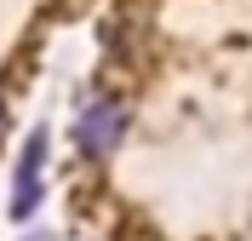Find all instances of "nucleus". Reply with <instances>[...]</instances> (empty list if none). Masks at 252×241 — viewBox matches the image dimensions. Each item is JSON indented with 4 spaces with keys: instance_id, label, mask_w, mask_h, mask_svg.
I'll use <instances>...</instances> for the list:
<instances>
[{
    "instance_id": "3",
    "label": "nucleus",
    "mask_w": 252,
    "mask_h": 241,
    "mask_svg": "<svg viewBox=\"0 0 252 241\" xmlns=\"http://www.w3.org/2000/svg\"><path fill=\"white\" fill-rule=\"evenodd\" d=\"M29 241H52V236H29Z\"/></svg>"
},
{
    "instance_id": "2",
    "label": "nucleus",
    "mask_w": 252,
    "mask_h": 241,
    "mask_svg": "<svg viewBox=\"0 0 252 241\" xmlns=\"http://www.w3.org/2000/svg\"><path fill=\"white\" fill-rule=\"evenodd\" d=\"M0 138H6V109H0Z\"/></svg>"
},
{
    "instance_id": "1",
    "label": "nucleus",
    "mask_w": 252,
    "mask_h": 241,
    "mask_svg": "<svg viewBox=\"0 0 252 241\" xmlns=\"http://www.w3.org/2000/svg\"><path fill=\"white\" fill-rule=\"evenodd\" d=\"M121 138H126V103H121V98H97V103L80 109V121H75V149H80L86 161L115 155Z\"/></svg>"
}]
</instances>
